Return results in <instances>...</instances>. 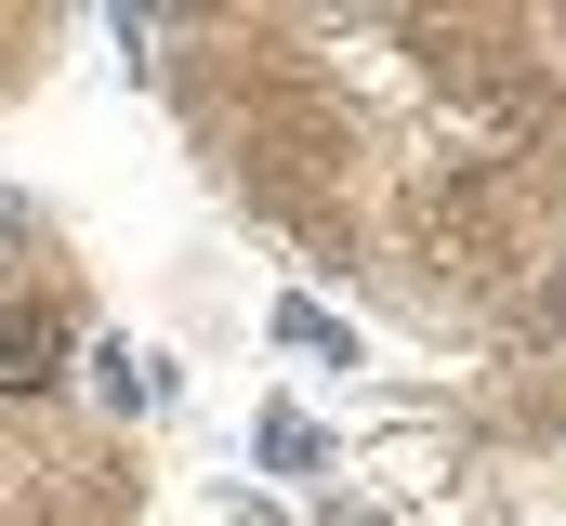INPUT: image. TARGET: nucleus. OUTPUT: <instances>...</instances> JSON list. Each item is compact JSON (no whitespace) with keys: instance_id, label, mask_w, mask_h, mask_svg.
Masks as SVG:
<instances>
[{"instance_id":"nucleus-1","label":"nucleus","mask_w":566,"mask_h":526,"mask_svg":"<svg viewBox=\"0 0 566 526\" xmlns=\"http://www.w3.org/2000/svg\"><path fill=\"white\" fill-rule=\"evenodd\" d=\"M66 369V303H13L0 316V394H40Z\"/></svg>"},{"instance_id":"nucleus-4","label":"nucleus","mask_w":566,"mask_h":526,"mask_svg":"<svg viewBox=\"0 0 566 526\" xmlns=\"http://www.w3.org/2000/svg\"><path fill=\"white\" fill-rule=\"evenodd\" d=\"M13 224H27V211H13V198H0V251H13Z\"/></svg>"},{"instance_id":"nucleus-2","label":"nucleus","mask_w":566,"mask_h":526,"mask_svg":"<svg viewBox=\"0 0 566 526\" xmlns=\"http://www.w3.org/2000/svg\"><path fill=\"white\" fill-rule=\"evenodd\" d=\"M264 461H277V474H316V461H329V448H316V434H303V408H264Z\"/></svg>"},{"instance_id":"nucleus-3","label":"nucleus","mask_w":566,"mask_h":526,"mask_svg":"<svg viewBox=\"0 0 566 526\" xmlns=\"http://www.w3.org/2000/svg\"><path fill=\"white\" fill-rule=\"evenodd\" d=\"M541 316H554V329H566V263H554V290H541Z\"/></svg>"}]
</instances>
